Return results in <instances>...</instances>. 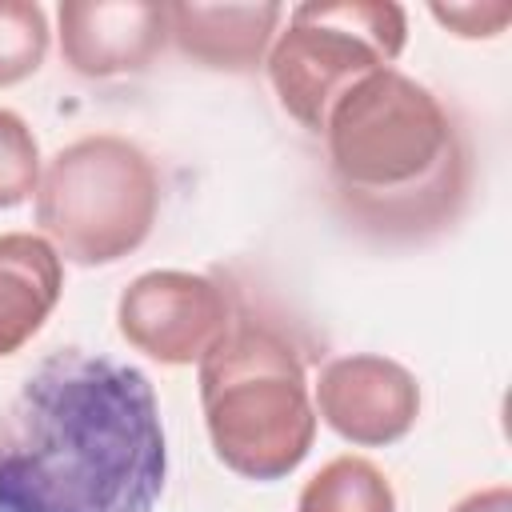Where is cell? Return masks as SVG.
Listing matches in <instances>:
<instances>
[{
  "instance_id": "cell-1",
  "label": "cell",
  "mask_w": 512,
  "mask_h": 512,
  "mask_svg": "<svg viewBox=\"0 0 512 512\" xmlns=\"http://www.w3.org/2000/svg\"><path fill=\"white\" fill-rule=\"evenodd\" d=\"M164 484L156 388L116 356L56 348L0 412V512H156Z\"/></svg>"
},
{
  "instance_id": "cell-2",
  "label": "cell",
  "mask_w": 512,
  "mask_h": 512,
  "mask_svg": "<svg viewBox=\"0 0 512 512\" xmlns=\"http://www.w3.org/2000/svg\"><path fill=\"white\" fill-rule=\"evenodd\" d=\"M320 136L332 200L380 240H428L468 204L472 148L456 112L400 68L344 92Z\"/></svg>"
},
{
  "instance_id": "cell-3",
  "label": "cell",
  "mask_w": 512,
  "mask_h": 512,
  "mask_svg": "<svg viewBox=\"0 0 512 512\" xmlns=\"http://www.w3.org/2000/svg\"><path fill=\"white\" fill-rule=\"evenodd\" d=\"M204 428L216 460L256 484L284 480L316 440L312 384L284 328L236 316L196 364Z\"/></svg>"
},
{
  "instance_id": "cell-4",
  "label": "cell",
  "mask_w": 512,
  "mask_h": 512,
  "mask_svg": "<svg viewBox=\"0 0 512 512\" xmlns=\"http://www.w3.org/2000/svg\"><path fill=\"white\" fill-rule=\"evenodd\" d=\"M160 216V172L152 156L116 132L64 144L40 172L36 224L44 240L80 268L132 256Z\"/></svg>"
},
{
  "instance_id": "cell-5",
  "label": "cell",
  "mask_w": 512,
  "mask_h": 512,
  "mask_svg": "<svg viewBox=\"0 0 512 512\" xmlns=\"http://www.w3.org/2000/svg\"><path fill=\"white\" fill-rule=\"evenodd\" d=\"M404 44L408 12L392 0H308L288 12L264 72L280 108L320 136L336 100L364 76L396 68Z\"/></svg>"
},
{
  "instance_id": "cell-6",
  "label": "cell",
  "mask_w": 512,
  "mask_h": 512,
  "mask_svg": "<svg viewBox=\"0 0 512 512\" xmlns=\"http://www.w3.org/2000/svg\"><path fill=\"white\" fill-rule=\"evenodd\" d=\"M232 296L220 280L184 268L140 272L116 300L120 336L148 360L184 368L200 364L204 352L232 328Z\"/></svg>"
},
{
  "instance_id": "cell-7",
  "label": "cell",
  "mask_w": 512,
  "mask_h": 512,
  "mask_svg": "<svg viewBox=\"0 0 512 512\" xmlns=\"http://www.w3.org/2000/svg\"><path fill=\"white\" fill-rule=\"evenodd\" d=\"M316 420L356 448H388L420 420L416 376L380 352L332 356L312 384Z\"/></svg>"
},
{
  "instance_id": "cell-8",
  "label": "cell",
  "mask_w": 512,
  "mask_h": 512,
  "mask_svg": "<svg viewBox=\"0 0 512 512\" xmlns=\"http://www.w3.org/2000/svg\"><path fill=\"white\" fill-rule=\"evenodd\" d=\"M56 24L60 56L84 80L136 76L168 44V4L156 0H64Z\"/></svg>"
},
{
  "instance_id": "cell-9",
  "label": "cell",
  "mask_w": 512,
  "mask_h": 512,
  "mask_svg": "<svg viewBox=\"0 0 512 512\" xmlns=\"http://www.w3.org/2000/svg\"><path fill=\"white\" fill-rule=\"evenodd\" d=\"M280 4H168V40L216 72H256L280 32Z\"/></svg>"
},
{
  "instance_id": "cell-10",
  "label": "cell",
  "mask_w": 512,
  "mask_h": 512,
  "mask_svg": "<svg viewBox=\"0 0 512 512\" xmlns=\"http://www.w3.org/2000/svg\"><path fill=\"white\" fill-rule=\"evenodd\" d=\"M64 260L36 232H0V356H16L52 316Z\"/></svg>"
},
{
  "instance_id": "cell-11",
  "label": "cell",
  "mask_w": 512,
  "mask_h": 512,
  "mask_svg": "<svg viewBox=\"0 0 512 512\" xmlns=\"http://www.w3.org/2000/svg\"><path fill=\"white\" fill-rule=\"evenodd\" d=\"M296 512H396V488L368 456H336L304 480Z\"/></svg>"
},
{
  "instance_id": "cell-12",
  "label": "cell",
  "mask_w": 512,
  "mask_h": 512,
  "mask_svg": "<svg viewBox=\"0 0 512 512\" xmlns=\"http://www.w3.org/2000/svg\"><path fill=\"white\" fill-rule=\"evenodd\" d=\"M48 36V16L36 0H0V88L40 72Z\"/></svg>"
},
{
  "instance_id": "cell-13",
  "label": "cell",
  "mask_w": 512,
  "mask_h": 512,
  "mask_svg": "<svg viewBox=\"0 0 512 512\" xmlns=\"http://www.w3.org/2000/svg\"><path fill=\"white\" fill-rule=\"evenodd\" d=\"M40 172V144L28 120L12 108H0V212L20 208L28 196H36Z\"/></svg>"
},
{
  "instance_id": "cell-14",
  "label": "cell",
  "mask_w": 512,
  "mask_h": 512,
  "mask_svg": "<svg viewBox=\"0 0 512 512\" xmlns=\"http://www.w3.org/2000/svg\"><path fill=\"white\" fill-rule=\"evenodd\" d=\"M432 20H440L460 40H492L512 20V0H464V4H432Z\"/></svg>"
},
{
  "instance_id": "cell-15",
  "label": "cell",
  "mask_w": 512,
  "mask_h": 512,
  "mask_svg": "<svg viewBox=\"0 0 512 512\" xmlns=\"http://www.w3.org/2000/svg\"><path fill=\"white\" fill-rule=\"evenodd\" d=\"M448 512H512V488L508 484H488L456 500Z\"/></svg>"
}]
</instances>
